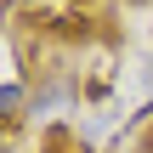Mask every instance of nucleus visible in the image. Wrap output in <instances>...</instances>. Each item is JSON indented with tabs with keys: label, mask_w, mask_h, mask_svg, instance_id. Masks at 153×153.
<instances>
[{
	"label": "nucleus",
	"mask_w": 153,
	"mask_h": 153,
	"mask_svg": "<svg viewBox=\"0 0 153 153\" xmlns=\"http://www.w3.org/2000/svg\"><path fill=\"white\" fill-rule=\"evenodd\" d=\"M17 108H23V85H17V79H0V125H6Z\"/></svg>",
	"instance_id": "obj_1"
}]
</instances>
